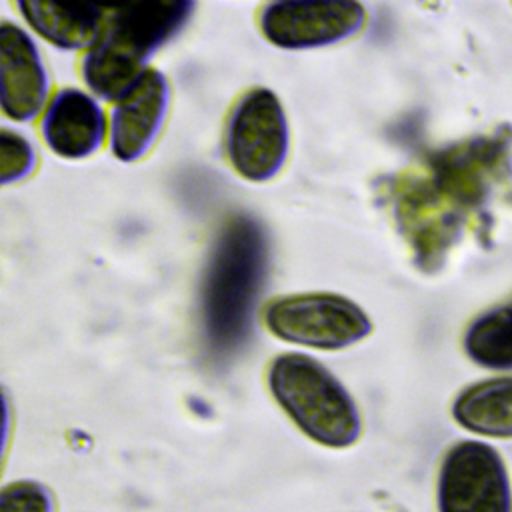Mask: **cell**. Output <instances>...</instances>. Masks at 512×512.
I'll return each instance as SVG.
<instances>
[{
	"instance_id": "4",
	"label": "cell",
	"mask_w": 512,
	"mask_h": 512,
	"mask_svg": "<svg viewBox=\"0 0 512 512\" xmlns=\"http://www.w3.org/2000/svg\"><path fill=\"white\" fill-rule=\"evenodd\" d=\"M264 324L278 340L314 350H344L372 332L370 316L334 292L278 296L266 304Z\"/></svg>"
},
{
	"instance_id": "10",
	"label": "cell",
	"mask_w": 512,
	"mask_h": 512,
	"mask_svg": "<svg viewBox=\"0 0 512 512\" xmlns=\"http://www.w3.org/2000/svg\"><path fill=\"white\" fill-rule=\"evenodd\" d=\"M106 114L100 102L80 88H62L48 102L40 134L46 146L64 160L96 154L106 138Z\"/></svg>"
},
{
	"instance_id": "5",
	"label": "cell",
	"mask_w": 512,
	"mask_h": 512,
	"mask_svg": "<svg viewBox=\"0 0 512 512\" xmlns=\"http://www.w3.org/2000/svg\"><path fill=\"white\" fill-rule=\"evenodd\" d=\"M226 158L248 182H268L280 174L290 148V128L282 102L270 88H252L234 104L224 132Z\"/></svg>"
},
{
	"instance_id": "14",
	"label": "cell",
	"mask_w": 512,
	"mask_h": 512,
	"mask_svg": "<svg viewBox=\"0 0 512 512\" xmlns=\"http://www.w3.org/2000/svg\"><path fill=\"white\" fill-rule=\"evenodd\" d=\"M0 512H58V498L40 480L16 478L0 488Z\"/></svg>"
},
{
	"instance_id": "15",
	"label": "cell",
	"mask_w": 512,
	"mask_h": 512,
	"mask_svg": "<svg viewBox=\"0 0 512 512\" xmlns=\"http://www.w3.org/2000/svg\"><path fill=\"white\" fill-rule=\"evenodd\" d=\"M0 180L4 186L28 178L36 168V150L28 138L8 128L0 134Z\"/></svg>"
},
{
	"instance_id": "8",
	"label": "cell",
	"mask_w": 512,
	"mask_h": 512,
	"mask_svg": "<svg viewBox=\"0 0 512 512\" xmlns=\"http://www.w3.org/2000/svg\"><path fill=\"white\" fill-rule=\"evenodd\" d=\"M170 82L164 72L148 68L114 102L110 150L120 162L144 158L160 136L170 110Z\"/></svg>"
},
{
	"instance_id": "3",
	"label": "cell",
	"mask_w": 512,
	"mask_h": 512,
	"mask_svg": "<svg viewBox=\"0 0 512 512\" xmlns=\"http://www.w3.org/2000/svg\"><path fill=\"white\" fill-rule=\"evenodd\" d=\"M276 406L314 444L348 450L362 438L360 406L344 382L320 360L302 352L278 354L266 370Z\"/></svg>"
},
{
	"instance_id": "1",
	"label": "cell",
	"mask_w": 512,
	"mask_h": 512,
	"mask_svg": "<svg viewBox=\"0 0 512 512\" xmlns=\"http://www.w3.org/2000/svg\"><path fill=\"white\" fill-rule=\"evenodd\" d=\"M268 262V234L254 216L234 214L222 224L200 286L202 336L212 356L228 358L248 342Z\"/></svg>"
},
{
	"instance_id": "11",
	"label": "cell",
	"mask_w": 512,
	"mask_h": 512,
	"mask_svg": "<svg viewBox=\"0 0 512 512\" xmlns=\"http://www.w3.org/2000/svg\"><path fill=\"white\" fill-rule=\"evenodd\" d=\"M26 24L60 50L88 48L96 38L108 8L80 2H16Z\"/></svg>"
},
{
	"instance_id": "13",
	"label": "cell",
	"mask_w": 512,
	"mask_h": 512,
	"mask_svg": "<svg viewBox=\"0 0 512 512\" xmlns=\"http://www.w3.org/2000/svg\"><path fill=\"white\" fill-rule=\"evenodd\" d=\"M466 356L488 370H512V304L480 314L464 332Z\"/></svg>"
},
{
	"instance_id": "9",
	"label": "cell",
	"mask_w": 512,
	"mask_h": 512,
	"mask_svg": "<svg viewBox=\"0 0 512 512\" xmlns=\"http://www.w3.org/2000/svg\"><path fill=\"white\" fill-rule=\"evenodd\" d=\"M0 106L8 120H34L50 90L48 72L34 38L14 22L0 24Z\"/></svg>"
},
{
	"instance_id": "6",
	"label": "cell",
	"mask_w": 512,
	"mask_h": 512,
	"mask_svg": "<svg viewBox=\"0 0 512 512\" xmlns=\"http://www.w3.org/2000/svg\"><path fill=\"white\" fill-rule=\"evenodd\" d=\"M436 512H512V484L500 452L482 440L452 444L436 474Z\"/></svg>"
},
{
	"instance_id": "12",
	"label": "cell",
	"mask_w": 512,
	"mask_h": 512,
	"mask_svg": "<svg viewBox=\"0 0 512 512\" xmlns=\"http://www.w3.org/2000/svg\"><path fill=\"white\" fill-rule=\"evenodd\" d=\"M454 422L486 438H512V376L480 380L464 390L452 402Z\"/></svg>"
},
{
	"instance_id": "7",
	"label": "cell",
	"mask_w": 512,
	"mask_h": 512,
	"mask_svg": "<svg viewBox=\"0 0 512 512\" xmlns=\"http://www.w3.org/2000/svg\"><path fill=\"white\" fill-rule=\"evenodd\" d=\"M366 22L358 2H270L260 12L264 38L282 50H312L356 36Z\"/></svg>"
},
{
	"instance_id": "2",
	"label": "cell",
	"mask_w": 512,
	"mask_h": 512,
	"mask_svg": "<svg viewBox=\"0 0 512 512\" xmlns=\"http://www.w3.org/2000/svg\"><path fill=\"white\" fill-rule=\"evenodd\" d=\"M194 8L196 4L188 0H150L108 8L82 58V78L90 92L116 102L148 70L150 58L188 24Z\"/></svg>"
}]
</instances>
